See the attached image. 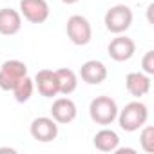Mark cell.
<instances>
[{"label":"cell","instance_id":"6da1fadb","mask_svg":"<svg viewBox=\"0 0 154 154\" xmlns=\"http://www.w3.org/2000/svg\"><path fill=\"white\" fill-rule=\"evenodd\" d=\"M116 118H118L120 127L123 131L134 132V131H140L147 123V120H149V109L141 102H131L122 111H118Z\"/></svg>","mask_w":154,"mask_h":154},{"label":"cell","instance_id":"7a4b0ae2","mask_svg":"<svg viewBox=\"0 0 154 154\" xmlns=\"http://www.w3.org/2000/svg\"><path fill=\"white\" fill-rule=\"evenodd\" d=\"M89 116L98 125H111L118 116V105L111 96H96L89 105Z\"/></svg>","mask_w":154,"mask_h":154},{"label":"cell","instance_id":"3957f363","mask_svg":"<svg viewBox=\"0 0 154 154\" xmlns=\"http://www.w3.org/2000/svg\"><path fill=\"white\" fill-rule=\"evenodd\" d=\"M131 26H132V11H131L129 6L118 4V6H112L105 13V27H107L109 33L122 35Z\"/></svg>","mask_w":154,"mask_h":154},{"label":"cell","instance_id":"277c9868","mask_svg":"<svg viewBox=\"0 0 154 154\" xmlns=\"http://www.w3.org/2000/svg\"><path fill=\"white\" fill-rule=\"evenodd\" d=\"M67 36L74 45H87L93 38V27L89 20L82 15H72L67 20Z\"/></svg>","mask_w":154,"mask_h":154},{"label":"cell","instance_id":"5b68a950","mask_svg":"<svg viewBox=\"0 0 154 154\" xmlns=\"http://www.w3.org/2000/svg\"><path fill=\"white\" fill-rule=\"evenodd\" d=\"M27 74V65L20 60H8L0 67V89L13 91L17 82Z\"/></svg>","mask_w":154,"mask_h":154},{"label":"cell","instance_id":"8992f818","mask_svg":"<svg viewBox=\"0 0 154 154\" xmlns=\"http://www.w3.org/2000/svg\"><path fill=\"white\" fill-rule=\"evenodd\" d=\"M20 15L31 24H44L49 18V4L45 0H20Z\"/></svg>","mask_w":154,"mask_h":154},{"label":"cell","instance_id":"52a82bcc","mask_svg":"<svg viewBox=\"0 0 154 154\" xmlns=\"http://www.w3.org/2000/svg\"><path fill=\"white\" fill-rule=\"evenodd\" d=\"M31 136L36 140V141H42V143H49L53 140H56L58 136V123L53 120V118H47V116H40V118H35L31 122Z\"/></svg>","mask_w":154,"mask_h":154},{"label":"cell","instance_id":"ba28073f","mask_svg":"<svg viewBox=\"0 0 154 154\" xmlns=\"http://www.w3.org/2000/svg\"><path fill=\"white\" fill-rule=\"evenodd\" d=\"M107 53H109V56L114 62H127V60H131L134 56L136 44H134L132 38L123 36V35H118L116 38L111 40V44L107 47Z\"/></svg>","mask_w":154,"mask_h":154},{"label":"cell","instance_id":"9c48e42d","mask_svg":"<svg viewBox=\"0 0 154 154\" xmlns=\"http://www.w3.org/2000/svg\"><path fill=\"white\" fill-rule=\"evenodd\" d=\"M33 82H35V87L38 89V93H40L44 98H53V96L60 94L56 72L51 71V69H42V71H38Z\"/></svg>","mask_w":154,"mask_h":154},{"label":"cell","instance_id":"30bf717a","mask_svg":"<svg viewBox=\"0 0 154 154\" xmlns=\"http://www.w3.org/2000/svg\"><path fill=\"white\" fill-rule=\"evenodd\" d=\"M76 114H78V109H76V103L71 98H58L53 102L51 107V118L56 123H71Z\"/></svg>","mask_w":154,"mask_h":154},{"label":"cell","instance_id":"8fae6325","mask_svg":"<svg viewBox=\"0 0 154 154\" xmlns=\"http://www.w3.org/2000/svg\"><path fill=\"white\" fill-rule=\"evenodd\" d=\"M80 76L85 84L98 85V84L105 82V78H107V67L100 60H87L80 69Z\"/></svg>","mask_w":154,"mask_h":154},{"label":"cell","instance_id":"7c38bea8","mask_svg":"<svg viewBox=\"0 0 154 154\" xmlns=\"http://www.w3.org/2000/svg\"><path fill=\"white\" fill-rule=\"evenodd\" d=\"M22 27V15L11 8L0 9V35L13 36Z\"/></svg>","mask_w":154,"mask_h":154},{"label":"cell","instance_id":"4fadbf2b","mask_svg":"<svg viewBox=\"0 0 154 154\" xmlns=\"http://www.w3.org/2000/svg\"><path fill=\"white\" fill-rule=\"evenodd\" d=\"M125 87L136 98L145 96L150 91V76L145 72H129L125 76Z\"/></svg>","mask_w":154,"mask_h":154},{"label":"cell","instance_id":"5bb4252c","mask_svg":"<svg viewBox=\"0 0 154 154\" xmlns=\"http://www.w3.org/2000/svg\"><path fill=\"white\" fill-rule=\"evenodd\" d=\"M56 78H58V91L60 94L63 96H69L71 93L76 91L78 87V76L72 69H67V67H62V69H56Z\"/></svg>","mask_w":154,"mask_h":154},{"label":"cell","instance_id":"9a60e30c","mask_svg":"<svg viewBox=\"0 0 154 154\" xmlns=\"http://www.w3.org/2000/svg\"><path fill=\"white\" fill-rule=\"evenodd\" d=\"M94 147L102 152H114L116 147L120 145V136L112 131V129H102L94 134L93 140Z\"/></svg>","mask_w":154,"mask_h":154},{"label":"cell","instance_id":"2e32d148","mask_svg":"<svg viewBox=\"0 0 154 154\" xmlns=\"http://www.w3.org/2000/svg\"><path fill=\"white\" fill-rule=\"evenodd\" d=\"M33 91H35V82L26 74L24 78H20L17 82V85L13 87V94H15V100L18 103H26L31 96H33Z\"/></svg>","mask_w":154,"mask_h":154},{"label":"cell","instance_id":"e0dca14e","mask_svg":"<svg viewBox=\"0 0 154 154\" xmlns=\"http://www.w3.org/2000/svg\"><path fill=\"white\" fill-rule=\"evenodd\" d=\"M140 145L145 152H154V129L150 125H143V131L140 134Z\"/></svg>","mask_w":154,"mask_h":154},{"label":"cell","instance_id":"ac0fdd59","mask_svg":"<svg viewBox=\"0 0 154 154\" xmlns=\"http://www.w3.org/2000/svg\"><path fill=\"white\" fill-rule=\"evenodd\" d=\"M141 67L145 74H154V51H147L145 56L141 58Z\"/></svg>","mask_w":154,"mask_h":154},{"label":"cell","instance_id":"d6986e66","mask_svg":"<svg viewBox=\"0 0 154 154\" xmlns=\"http://www.w3.org/2000/svg\"><path fill=\"white\" fill-rule=\"evenodd\" d=\"M0 152H11V154H15L17 150L15 149H9V147H4V149H0Z\"/></svg>","mask_w":154,"mask_h":154},{"label":"cell","instance_id":"ffe728a7","mask_svg":"<svg viewBox=\"0 0 154 154\" xmlns=\"http://www.w3.org/2000/svg\"><path fill=\"white\" fill-rule=\"evenodd\" d=\"M62 2H63V4H67V6H71V4H76L78 0H62Z\"/></svg>","mask_w":154,"mask_h":154}]
</instances>
